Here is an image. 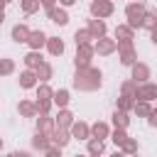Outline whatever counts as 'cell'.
Masks as SVG:
<instances>
[{
  "mask_svg": "<svg viewBox=\"0 0 157 157\" xmlns=\"http://www.w3.org/2000/svg\"><path fill=\"white\" fill-rule=\"evenodd\" d=\"M71 83H74L76 91L93 93V91L101 88V83H103V74H101V69H96V66H83V69H76Z\"/></svg>",
  "mask_w": 157,
  "mask_h": 157,
  "instance_id": "obj_1",
  "label": "cell"
},
{
  "mask_svg": "<svg viewBox=\"0 0 157 157\" xmlns=\"http://www.w3.org/2000/svg\"><path fill=\"white\" fill-rule=\"evenodd\" d=\"M145 15H147V7L142 5V2H128L125 5V25H130L132 29H140L142 27V20H145Z\"/></svg>",
  "mask_w": 157,
  "mask_h": 157,
  "instance_id": "obj_2",
  "label": "cell"
},
{
  "mask_svg": "<svg viewBox=\"0 0 157 157\" xmlns=\"http://www.w3.org/2000/svg\"><path fill=\"white\" fill-rule=\"evenodd\" d=\"M118 59L123 66H135L137 64V49L132 39H118Z\"/></svg>",
  "mask_w": 157,
  "mask_h": 157,
  "instance_id": "obj_3",
  "label": "cell"
},
{
  "mask_svg": "<svg viewBox=\"0 0 157 157\" xmlns=\"http://www.w3.org/2000/svg\"><path fill=\"white\" fill-rule=\"evenodd\" d=\"M91 17H96V20H105V17H110L113 12H115V2H110V0H91Z\"/></svg>",
  "mask_w": 157,
  "mask_h": 157,
  "instance_id": "obj_4",
  "label": "cell"
},
{
  "mask_svg": "<svg viewBox=\"0 0 157 157\" xmlns=\"http://www.w3.org/2000/svg\"><path fill=\"white\" fill-rule=\"evenodd\" d=\"M93 56H96V47H93V44H81V47H76V56H74V64H76V69L91 66Z\"/></svg>",
  "mask_w": 157,
  "mask_h": 157,
  "instance_id": "obj_5",
  "label": "cell"
},
{
  "mask_svg": "<svg viewBox=\"0 0 157 157\" xmlns=\"http://www.w3.org/2000/svg\"><path fill=\"white\" fill-rule=\"evenodd\" d=\"M93 47H96V54H98V56H110V54L118 52V42L110 39V37H101V39H96Z\"/></svg>",
  "mask_w": 157,
  "mask_h": 157,
  "instance_id": "obj_6",
  "label": "cell"
},
{
  "mask_svg": "<svg viewBox=\"0 0 157 157\" xmlns=\"http://www.w3.org/2000/svg\"><path fill=\"white\" fill-rule=\"evenodd\" d=\"M132 69V74H130V78L135 81V83H147L150 81V76H152V69L145 64V61H137L135 66H130Z\"/></svg>",
  "mask_w": 157,
  "mask_h": 157,
  "instance_id": "obj_7",
  "label": "cell"
},
{
  "mask_svg": "<svg viewBox=\"0 0 157 157\" xmlns=\"http://www.w3.org/2000/svg\"><path fill=\"white\" fill-rule=\"evenodd\" d=\"M137 101H157V83L147 81V83H137Z\"/></svg>",
  "mask_w": 157,
  "mask_h": 157,
  "instance_id": "obj_8",
  "label": "cell"
},
{
  "mask_svg": "<svg viewBox=\"0 0 157 157\" xmlns=\"http://www.w3.org/2000/svg\"><path fill=\"white\" fill-rule=\"evenodd\" d=\"M49 140H52V145H54V147L64 150L74 137H71V130H66V128H56V130L52 132V137H49Z\"/></svg>",
  "mask_w": 157,
  "mask_h": 157,
  "instance_id": "obj_9",
  "label": "cell"
},
{
  "mask_svg": "<svg viewBox=\"0 0 157 157\" xmlns=\"http://www.w3.org/2000/svg\"><path fill=\"white\" fill-rule=\"evenodd\" d=\"M47 17H49L54 25H59V27L69 25V12H66V7H61V5H56V7L47 10Z\"/></svg>",
  "mask_w": 157,
  "mask_h": 157,
  "instance_id": "obj_10",
  "label": "cell"
},
{
  "mask_svg": "<svg viewBox=\"0 0 157 157\" xmlns=\"http://www.w3.org/2000/svg\"><path fill=\"white\" fill-rule=\"evenodd\" d=\"M37 132H42V135H47V137H52V132L56 130V123H54V118H49V115H37Z\"/></svg>",
  "mask_w": 157,
  "mask_h": 157,
  "instance_id": "obj_11",
  "label": "cell"
},
{
  "mask_svg": "<svg viewBox=\"0 0 157 157\" xmlns=\"http://www.w3.org/2000/svg\"><path fill=\"white\" fill-rule=\"evenodd\" d=\"M69 130H71V137L74 140H91V125L83 123V120H76Z\"/></svg>",
  "mask_w": 157,
  "mask_h": 157,
  "instance_id": "obj_12",
  "label": "cell"
},
{
  "mask_svg": "<svg viewBox=\"0 0 157 157\" xmlns=\"http://www.w3.org/2000/svg\"><path fill=\"white\" fill-rule=\"evenodd\" d=\"M29 34H32V29L25 25V22H20V25H15L12 27V32H10V37H12V42H17V44H27V39H29Z\"/></svg>",
  "mask_w": 157,
  "mask_h": 157,
  "instance_id": "obj_13",
  "label": "cell"
},
{
  "mask_svg": "<svg viewBox=\"0 0 157 157\" xmlns=\"http://www.w3.org/2000/svg\"><path fill=\"white\" fill-rule=\"evenodd\" d=\"M47 34L42 32V29H32V34H29V39H27V44H29V49L32 52H39L42 47H47Z\"/></svg>",
  "mask_w": 157,
  "mask_h": 157,
  "instance_id": "obj_14",
  "label": "cell"
},
{
  "mask_svg": "<svg viewBox=\"0 0 157 157\" xmlns=\"http://www.w3.org/2000/svg\"><path fill=\"white\" fill-rule=\"evenodd\" d=\"M20 88H37L39 86V78H37V71H32V69H25L22 74H20Z\"/></svg>",
  "mask_w": 157,
  "mask_h": 157,
  "instance_id": "obj_15",
  "label": "cell"
},
{
  "mask_svg": "<svg viewBox=\"0 0 157 157\" xmlns=\"http://www.w3.org/2000/svg\"><path fill=\"white\" fill-rule=\"evenodd\" d=\"M54 123H56V128H66V130H69V128L76 123V118H74V113H71L69 108H59V113H56Z\"/></svg>",
  "mask_w": 157,
  "mask_h": 157,
  "instance_id": "obj_16",
  "label": "cell"
},
{
  "mask_svg": "<svg viewBox=\"0 0 157 157\" xmlns=\"http://www.w3.org/2000/svg\"><path fill=\"white\" fill-rule=\"evenodd\" d=\"M86 27H88V32L93 34V39H101V37H105V32H108L105 22H103V20H96V17H91Z\"/></svg>",
  "mask_w": 157,
  "mask_h": 157,
  "instance_id": "obj_17",
  "label": "cell"
},
{
  "mask_svg": "<svg viewBox=\"0 0 157 157\" xmlns=\"http://www.w3.org/2000/svg\"><path fill=\"white\" fill-rule=\"evenodd\" d=\"M22 61H25V69H32V71H37V69L44 64L42 54H39V52H32V49H29V52L22 56Z\"/></svg>",
  "mask_w": 157,
  "mask_h": 157,
  "instance_id": "obj_18",
  "label": "cell"
},
{
  "mask_svg": "<svg viewBox=\"0 0 157 157\" xmlns=\"http://www.w3.org/2000/svg\"><path fill=\"white\" fill-rule=\"evenodd\" d=\"M110 128H108V123H103V120H98V123H93L91 125V137H98V140H105V137H110Z\"/></svg>",
  "mask_w": 157,
  "mask_h": 157,
  "instance_id": "obj_19",
  "label": "cell"
},
{
  "mask_svg": "<svg viewBox=\"0 0 157 157\" xmlns=\"http://www.w3.org/2000/svg\"><path fill=\"white\" fill-rule=\"evenodd\" d=\"M17 113H20L22 118H37V105H34V101H20V103H17Z\"/></svg>",
  "mask_w": 157,
  "mask_h": 157,
  "instance_id": "obj_20",
  "label": "cell"
},
{
  "mask_svg": "<svg viewBox=\"0 0 157 157\" xmlns=\"http://www.w3.org/2000/svg\"><path fill=\"white\" fill-rule=\"evenodd\" d=\"M32 147H34V150H39V152H47V150H52L54 145H52V140H49L47 135L34 132V137H32Z\"/></svg>",
  "mask_w": 157,
  "mask_h": 157,
  "instance_id": "obj_21",
  "label": "cell"
},
{
  "mask_svg": "<svg viewBox=\"0 0 157 157\" xmlns=\"http://www.w3.org/2000/svg\"><path fill=\"white\" fill-rule=\"evenodd\" d=\"M47 52H49L52 56H61V54H64V42H61L59 37H49V39H47Z\"/></svg>",
  "mask_w": 157,
  "mask_h": 157,
  "instance_id": "obj_22",
  "label": "cell"
},
{
  "mask_svg": "<svg viewBox=\"0 0 157 157\" xmlns=\"http://www.w3.org/2000/svg\"><path fill=\"white\" fill-rule=\"evenodd\" d=\"M120 96H130L132 101H137V83L132 78H125L120 83Z\"/></svg>",
  "mask_w": 157,
  "mask_h": 157,
  "instance_id": "obj_23",
  "label": "cell"
},
{
  "mask_svg": "<svg viewBox=\"0 0 157 157\" xmlns=\"http://www.w3.org/2000/svg\"><path fill=\"white\" fill-rule=\"evenodd\" d=\"M74 42H76V47H81V44H93V34L88 32V27L76 29V32H74Z\"/></svg>",
  "mask_w": 157,
  "mask_h": 157,
  "instance_id": "obj_24",
  "label": "cell"
},
{
  "mask_svg": "<svg viewBox=\"0 0 157 157\" xmlns=\"http://www.w3.org/2000/svg\"><path fill=\"white\" fill-rule=\"evenodd\" d=\"M52 101H54L56 108H66L69 101H71V93H69L66 88H59V91H54V98H52Z\"/></svg>",
  "mask_w": 157,
  "mask_h": 157,
  "instance_id": "obj_25",
  "label": "cell"
},
{
  "mask_svg": "<svg viewBox=\"0 0 157 157\" xmlns=\"http://www.w3.org/2000/svg\"><path fill=\"white\" fill-rule=\"evenodd\" d=\"M110 118H113V125H115V128L128 130V125H130V115H128V113H123V110H118V108H115Z\"/></svg>",
  "mask_w": 157,
  "mask_h": 157,
  "instance_id": "obj_26",
  "label": "cell"
},
{
  "mask_svg": "<svg viewBox=\"0 0 157 157\" xmlns=\"http://www.w3.org/2000/svg\"><path fill=\"white\" fill-rule=\"evenodd\" d=\"M52 76H54V66H52L49 61H44V64L37 69V78H39V83H47Z\"/></svg>",
  "mask_w": 157,
  "mask_h": 157,
  "instance_id": "obj_27",
  "label": "cell"
},
{
  "mask_svg": "<svg viewBox=\"0 0 157 157\" xmlns=\"http://www.w3.org/2000/svg\"><path fill=\"white\" fill-rule=\"evenodd\" d=\"M155 108L147 103V101H135V108H132V113L137 115V118H150V113H152Z\"/></svg>",
  "mask_w": 157,
  "mask_h": 157,
  "instance_id": "obj_28",
  "label": "cell"
},
{
  "mask_svg": "<svg viewBox=\"0 0 157 157\" xmlns=\"http://www.w3.org/2000/svg\"><path fill=\"white\" fill-rule=\"evenodd\" d=\"M118 39H135V29L130 25H118L115 27V42Z\"/></svg>",
  "mask_w": 157,
  "mask_h": 157,
  "instance_id": "obj_29",
  "label": "cell"
},
{
  "mask_svg": "<svg viewBox=\"0 0 157 157\" xmlns=\"http://www.w3.org/2000/svg\"><path fill=\"white\" fill-rule=\"evenodd\" d=\"M115 108L123 110V113H130V110L135 108V101H132L130 96H118V98H115Z\"/></svg>",
  "mask_w": 157,
  "mask_h": 157,
  "instance_id": "obj_30",
  "label": "cell"
},
{
  "mask_svg": "<svg viewBox=\"0 0 157 157\" xmlns=\"http://www.w3.org/2000/svg\"><path fill=\"white\" fill-rule=\"evenodd\" d=\"M54 98V88L49 83H39L37 86V101H52Z\"/></svg>",
  "mask_w": 157,
  "mask_h": 157,
  "instance_id": "obj_31",
  "label": "cell"
},
{
  "mask_svg": "<svg viewBox=\"0 0 157 157\" xmlns=\"http://www.w3.org/2000/svg\"><path fill=\"white\" fill-rule=\"evenodd\" d=\"M86 155H103V140H98V137H91V140H86Z\"/></svg>",
  "mask_w": 157,
  "mask_h": 157,
  "instance_id": "obj_32",
  "label": "cell"
},
{
  "mask_svg": "<svg viewBox=\"0 0 157 157\" xmlns=\"http://www.w3.org/2000/svg\"><path fill=\"white\" fill-rule=\"evenodd\" d=\"M20 7H22L25 15H34V12H39L42 2L39 0H20Z\"/></svg>",
  "mask_w": 157,
  "mask_h": 157,
  "instance_id": "obj_33",
  "label": "cell"
},
{
  "mask_svg": "<svg viewBox=\"0 0 157 157\" xmlns=\"http://www.w3.org/2000/svg\"><path fill=\"white\" fill-rule=\"evenodd\" d=\"M128 137H130V135H128V130H123V128H115V130L110 132V140L115 142V147H118V150L123 147V142H125Z\"/></svg>",
  "mask_w": 157,
  "mask_h": 157,
  "instance_id": "obj_34",
  "label": "cell"
},
{
  "mask_svg": "<svg viewBox=\"0 0 157 157\" xmlns=\"http://www.w3.org/2000/svg\"><path fill=\"white\" fill-rule=\"evenodd\" d=\"M142 29H147V32L157 29V12L147 10V15H145V20H142Z\"/></svg>",
  "mask_w": 157,
  "mask_h": 157,
  "instance_id": "obj_35",
  "label": "cell"
},
{
  "mask_svg": "<svg viewBox=\"0 0 157 157\" xmlns=\"http://www.w3.org/2000/svg\"><path fill=\"white\" fill-rule=\"evenodd\" d=\"M10 74H15V59L2 56L0 59V76H10Z\"/></svg>",
  "mask_w": 157,
  "mask_h": 157,
  "instance_id": "obj_36",
  "label": "cell"
},
{
  "mask_svg": "<svg viewBox=\"0 0 157 157\" xmlns=\"http://www.w3.org/2000/svg\"><path fill=\"white\" fill-rule=\"evenodd\" d=\"M120 150H123L128 157H130V155H137V140H135V137H128V140L123 142V147H120Z\"/></svg>",
  "mask_w": 157,
  "mask_h": 157,
  "instance_id": "obj_37",
  "label": "cell"
},
{
  "mask_svg": "<svg viewBox=\"0 0 157 157\" xmlns=\"http://www.w3.org/2000/svg\"><path fill=\"white\" fill-rule=\"evenodd\" d=\"M34 105H37V115H49L54 101H34Z\"/></svg>",
  "mask_w": 157,
  "mask_h": 157,
  "instance_id": "obj_38",
  "label": "cell"
},
{
  "mask_svg": "<svg viewBox=\"0 0 157 157\" xmlns=\"http://www.w3.org/2000/svg\"><path fill=\"white\" fill-rule=\"evenodd\" d=\"M39 2H42V7H44V10H52V7H56V2H59V0H39Z\"/></svg>",
  "mask_w": 157,
  "mask_h": 157,
  "instance_id": "obj_39",
  "label": "cell"
},
{
  "mask_svg": "<svg viewBox=\"0 0 157 157\" xmlns=\"http://www.w3.org/2000/svg\"><path fill=\"white\" fill-rule=\"evenodd\" d=\"M44 157H61V150H59V147H52V150L44 152Z\"/></svg>",
  "mask_w": 157,
  "mask_h": 157,
  "instance_id": "obj_40",
  "label": "cell"
},
{
  "mask_svg": "<svg viewBox=\"0 0 157 157\" xmlns=\"http://www.w3.org/2000/svg\"><path fill=\"white\" fill-rule=\"evenodd\" d=\"M147 123H150L152 128H157V108H155V110L150 113V118H147Z\"/></svg>",
  "mask_w": 157,
  "mask_h": 157,
  "instance_id": "obj_41",
  "label": "cell"
},
{
  "mask_svg": "<svg viewBox=\"0 0 157 157\" xmlns=\"http://www.w3.org/2000/svg\"><path fill=\"white\" fill-rule=\"evenodd\" d=\"M10 157H32V155H29L27 150H15V152H12Z\"/></svg>",
  "mask_w": 157,
  "mask_h": 157,
  "instance_id": "obj_42",
  "label": "cell"
},
{
  "mask_svg": "<svg viewBox=\"0 0 157 157\" xmlns=\"http://www.w3.org/2000/svg\"><path fill=\"white\" fill-rule=\"evenodd\" d=\"M59 5L61 7H71V5H76V0H59Z\"/></svg>",
  "mask_w": 157,
  "mask_h": 157,
  "instance_id": "obj_43",
  "label": "cell"
},
{
  "mask_svg": "<svg viewBox=\"0 0 157 157\" xmlns=\"http://www.w3.org/2000/svg\"><path fill=\"white\" fill-rule=\"evenodd\" d=\"M150 39H152V44L157 47V29H152V32H150Z\"/></svg>",
  "mask_w": 157,
  "mask_h": 157,
  "instance_id": "obj_44",
  "label": "cell"
},
{
  "mask_svg": "<svg viewBox=\"0 0 157 157\" xmlns=\"http://www.w3.org/2000/svg\"><path fill=\"white\" fill-rule=\"evenodd\" d=\"M110 157H128V155H125V152H123V150H115V152H113V155H110Z\"/></svg>",
  "mask_w": 157,
  "mask_h": 157,
  "instance_id": "obj_45",
  "label": "cell"
},
{
  "mask_svg": "<svg viewBox=\"0 0 157 157\" xmlns=\"http://www.w3.org/2000/svg\"><path fill=\"white\" fill-rule=\"evenodd\" d=\"M5 22V10H0V25Z\"/></svg>",
  "mask_w": 157,
  "mask_h": 157,
  "instance_id": "obj_46",
  "label": "cell"
},
{
  "mask_svg": "<svg viewBox=\"0 0 157 157\" xmlns=\"http://www.w3.org/2000/svg\"><path fill=\"white\" fill-rule=\"evenodd\" d=\"M5 5H7V2H5V0H0V10H5Z\"/></svg>",
  "mask_w": 157,
  "mask_h": 157,
  "instance_id": "obj_47",
  "label": "cell"
},
{
  "mask_svg": "<svg viewBox=\"0 0 157 157\" xmlns=\"http://www.w3.org/2000/svg\"><path fill=\"white\" fill-rule=\"evenodd\" d=\"M74 157H88V155H74Z\"/></svg>",
  "mask_w": 157,
  "mask_h": 157,
  "instance_id": "obj_48",
  "label": "cell"
},
{
  "mask_svg": "<svg viewBox=\"0 0 157 157\" xmlns=\"http://www.w3.org/2000/svg\"><path fill=\"white\" fill-rule=\"evenodd\" d=\"M135 2H142V5H145V2H147V0H135Z\"/></svg>",
  "mask_w": 157,
  "mask_h": 157,
  "instance_id": "obj_49",
  "label": "cell"
},
{
  "mask_svg": "<svg viewBox=\"0 0 157 157\" xmlns=\"http://www.w3.org/2000/svg\"><path fill=\"white\" fill-rule=\"evenodd\" d=\"M88 157H101V155H88Z\"/></svg>",
  "mask_w": 157,
  "mask_h": 157,
  "instance_id": "obj_50",
  "label": "cell"
},
{
  "mask_svg": "<svg viewBox=\"0 0 157 157\" xmlns=\"http://www.w3.org/2000/svg\"><path fill=\"white\" fill-rule=\"evenodd\" d=\"M0 152H2V140H0Z\"/></svg>",
  "mask_w": 157,
  "mask_h": 157,
  "instance_id": "obj_51",
  "label": "cell"
},
{
  "mask_svg": "<svg viewBox=\"0 0 157 157\" xmlns=\"http://www.w3.org/2000/svg\"><path fill=\"white\" fill-rule=\"evenodd\" d=\"M5 2H15V0H5Z\"/></svg>",
  "mask_w": 157,
  "mask_h": 157,
  "instance_id": "obj_52",
  "label": "cell"
},
{
  "mask_svg": "<svg viewBox=\"0 0 157 157\" xmlns=\"http://www.w3.org/2000/svg\"><path fill=\"white\" fill-rule=\"evenodd\" d=\"M130 157H140V155H130Z\"/></svg>",
  "mask_w": 157,
  "mask_h": 157,
  "instance_id": "obj_53",
  "label": "cell"
},
{
  "mask_svg": "<svg viewBox=\"0 0 157 157\" xmlns=\"http://www.w3.org/2000/svg\"><path fill=\"white\" fill-rule=\"evenodd\" d=\"M110 2H115V0H110Z\"/></svg>",
  "mask_w": 157,
  "mask_h": 157,
  "instance_id": "obj_54",
  "label": "cell"
}]
</instances>
